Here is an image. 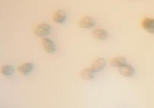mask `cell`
Returning a JSON list of instances; mask_svg holds the SVG:
<instances>
[{"mask_svg": "<svg viewBox=\"0 0 154 108\" xmlns=\"http://www.w3.org/2000/svg\"><path fill=\"white\" fill-rule=\"evenodd\" d=\"M141 26L143 29L150 34H154V19L146 17L141 22Z\"/></svg>", "mask_w": 154, "mask_h": 108, "instance_id": "obj_5", "label": "cell"}, {"mask_svg": "<svg viewBox=\"0 0 154 108\" xmlns=\"http://www.w3.org/2000/svg\"><path fill=\"white\" fill-rule=\"evenodd\" d=\"M95 73V72H94L91 68H86L81 72L80 75L83 79L89 80L94 79Z\"/></svg>", "mask_w": 154, "mask_h": 108, "instance_id": "obj_10", "label": "cell"}, {"mask_svg": "<svg viewBox=\"0 0 154 108\" xmlns=\"http://www.w3.org/2000/svg\"><path fill=\"white\" fill-rule=\"evenodd\" d=\"M110 64L114 67H121L126 65V60L124 57H117L112 59L110 61Z\"/></svg>", "mask_w": 154, "mask_h": 108, "instance_id": "obj_11", "label": "cell"}, {"mask_svg": "<svg viewBox=\"0 0 154 108\" xmlns=\"http://www.w3.org/2000/svg\"><path fill=\"white\" fill-rule=\"evenodd\" d=\"M14 67L10 65L3 66L1 68V72L5 75H11L14 74Z\"/></svg>", "mask_w": 154, "mask_h": 108, "instance_id": "obj_12", "label": "cell"}, {"mask_svg": "<svg viewBox=\"0 0 154 108\" xmlns=\"http://www.w3.org/2000/svg\"><path fill=\"white\" fill-rule=\"evenodd\" d=\"M119 74L125 77H132L135 73V70L131 65H125L119 68Z\"/></svg>", "mask_w": 154, "mask_h": 108, "instance_id": "obj_3", "label": "cell"}, {"mask_svg": "<svg viewBox=\"0 0 154 108\" xmlns=\"http://www.w3.org/2000/svg\"><path fill=\"white\" fill-rule=\"evenodd\" d=\"M34 68V65L32 63H26L21 65L18 68V71L24 75H28L31 72Z\"/></svg>", "mask_w": 154, "mask_h": 108, "instance_id": "obj_8", "label": "cell"}, {"mask_svg": "<svg viewBox=\"0 0 154 108\" xmlns=\"http://www.w3.org/2000/svg\"><path fill=\"white\" fill-rule=\"evenodd\" d=\"M94 39L98 40H105L109 36L108 32L103 29H97L94 30L91 34Z\"/></svg>", "mask_w": 154, "mask_h": 108, "instance_id": "obj_6", "label": "cell"}, {"mask_svg": "<svg viewBox=\"0 0 154 108\" xmlns=\"http://www.w3.org/2000/svg\"><path fill=\"white\" fill-rule=\"evenodd\" d=\"M42 44L44 49L49 54H53L56 51V46L54 43L48 38H44L42 40Z\"/></svg>", "mask_w": 154, "mask_h": 108, "instance_id": "obj_4", "label": "cell"}, {"mask_svg": "<svg viewBox=\"0 0 154 108\" xmlns=\"http://www.w3.org/2000/svg\"><path fill=\"white\" fill-rule=\"evenodd\" d=\"M66 18V15L63 10H58L53 16L54 21L58 24H62Z\"/></svg>", "mask_w": 154, "mask_h": 108, "instance_id": "obj_9", "label": "cell"}, {"mask_svg": "<svg viewBox=\"0 0 154 108\" xmlns=\"http://www.w3.org/2000/svg\"><path fill=\"white\" fill-rule=\"evenodd\" d=\"M51 27L48 24H41L37 26L35 30V35L39 37L47 36L50 32Z\"/></svg>", "mask_w": 154, "mask_h": 108, "instance_id": "obj_1", "label": "cell"}, {"mask_svg": "<svg viewBox=\"0 0 154 108\" xmlns=\"http://www.w3.org/2000/svg\"><path fill=\"white\" fill-rule=\"evenodd\" d=\"M106 64V60L105 58H97L92 63L91 69L95 72H99L104 69Z\"/></svg>", "mask_w": 154, "mask_h": 108, "instance_id": "obj_2", "label": "cell"}, {"mask_svg": "<svg viewBox=\"0 0 154 108\" xmlns=\"http://www.w3.org/2000/svg\"><path fill=\"white\" fill-rule=\"evenodd\" d=\"M95 22L94 19L90 17H84L80 22L79 25L83 29H90L94 27Z\"/></svg>", "mask_w": 154, "mask_h": 108, "instance_id": "obj_7", "label": "cell"}]
</instances>
